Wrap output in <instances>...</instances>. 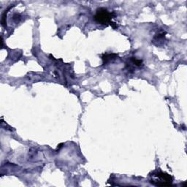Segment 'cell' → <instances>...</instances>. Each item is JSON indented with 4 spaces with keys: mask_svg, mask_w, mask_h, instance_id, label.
<instances>
[{
    "mask_svg": "<svg viewBox=\"0 0 187 187\" xmlns=\"http://www.w3.org/2000/svg\"><path fill=\"white\" fill-rule=\"evenodd\" d=\"M114 13L107 10L105 8H99L96 10V15H94V19L98 23L103 24V25L112 26L114 29L117 28L116 24L112 22V18H113Z\"/></svg>",
    "mask_w": 187,
    "mask_h": 187,
    "instance_id": "cell-1",
    "label": "cell"
},
{
    "mask_svg": "<svg viewBox=\"0 0 187 187\" xmlns=\"http://www.w3.org/2000/svg\"><path fill=\"white\" fill-rule=\"evenodd\" d=\"M116 56H117L116 54H105L104 56L102 57V60H103V64H105L107 63H108L110 61L112 60V59H115Z\"/></svg>",
    "mask_w": 187,
    "mask_h": 187,
    "instance_id": "cell-4",
    "label": "cell"
},
{
    "mask_svg": "<svg viewBox=\"0 0 187 187\" xmlns=\"http://www.w3.org/2000/svg\"><path fill=\"white\" fill-rule=\"evenodd\" d=\"M151 183L159 186H170L172 185V178L171 175L165 172H156L153 174Z\"/></svg>",
    "mask_w": 187,
    "mask_h": 187,
    "instance_id": "cell-2",
    "label": "cell"
},
{
    "mask_svg": "<svg viewBox=\"0 0 187 187\" xmlns=\"http://www.w3.org/2000/svg\"><path fill=\"white\" fill-rule=\"evenodd\" d=\"M130 61H131L132 64L135 67H140L143 66V61L140 59H137L136 58H130Z\"/></svg>",
    "mask_w": 187,
    "mask_h": 187,
    "instance_id": "cell-5",
    "label": "cell"
},
{
    "mask_svg": "<svg viewBox=\"0 0 187 187\" xmlns=\"http://www.w3.org/2000/svg\"><path fill=\"white\" fill-rule=\"evenodd\" d=\"M166 32H162V33H159L158 35H156L155 37L154 38V40L153 42L155 43V42H157V44L156 46H160L161 44H163L164 43V40L165 39V35Z\"/></svg>",
    "mask_w": 187,
    "mask_h": 187,
    "instance_id": "cell-3",
    "label": "cell"
}]
</instances>
